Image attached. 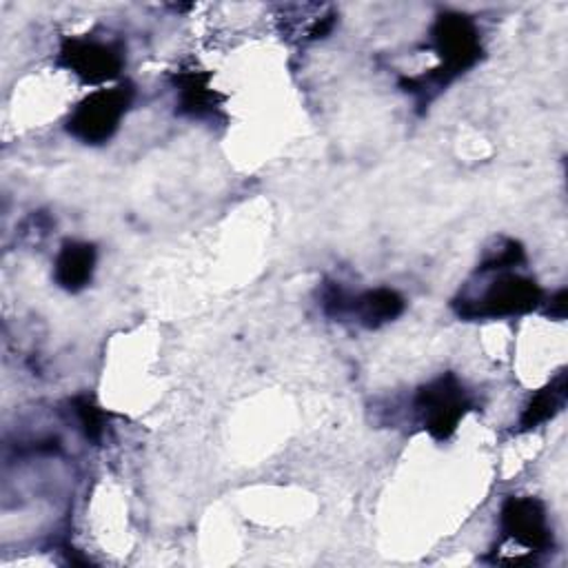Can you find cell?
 Returning a JSON list of instances; mask_svg holds the SVG:
<instances>
[{
  "instance_id": "6da1fadb",
  "label": "cell",
  "mask_w": 568,
  "mask_h": 568,
  "mask_svg": "<svg viewBox=\"0 0 568 568\" xmlns=\"http://www.w3.org/2000/svg\"><path fill=\"white\" fill-rule=\"evenodd\" d=\"M430 44L439 55V67L428 75L408 78L402 84L406 91L430 100L433 91L444 89L457 75L473 69L481 58V36L475 20L459 11H444L430 29Z\"/></svg>"
},
{
  "instance_id": "7a4b0ae2",
  "label": "cell",
  "mask_w": 568,
  "mask_h": 568,
  "mask_svg": "<svg viewBox=\"0 0 568 568\" xmlns=\"http://www.w3.org/2000/svg\"><path fill=\"white\" fill-rule=\"evenodd\" d=\"M541 304V288L535 280L501 273L493 280L479 295H462L453 302V308L459 317H510L524 315Z\"/></svg>"
},
{
  "instance_id": "3957f363",
  "label": "cell",
  "mask_w": 568,
  "mask_h": 568,
  "mask_svg": "<svg viewBox=\"0 0 568 568\" xmlns=\"http://www.w3.org/2000/svg\"><path fill=\"white\" fill-rule=\"evenodd\" d=\"M133 100L129 84L91 91L69 115L67 131L84 144H104L118 131Z\"/></svg>"
},
{
  "instance_id": "277c9868",
  "label": "cell",
  "mask_w": 568,
  "mask_h": 568,
  "mask_svg": "<svg viewBox=\"0 0 568 568\" xmlns=\"http://www.w3.org/2000/svg\"><path fill=\"white\" fill-rule=\"evenodd\" d=\"M470 408V397L453 375H439L415 395V410L426 433L439 442L448 439Z\"/></svg>"
},
{
  "instance_id": "5b68a950",
  "label": "cell",
  "mask_w": 568,
  "mask_h": 568,
  "mask_svg": "<svg viewBox=\"0 0 568 568\" xmlns=\"http://www.w3.org/2000/svg\"><path fill=\"white\" fill-rule=\"evenodd\" d=\"M58 64L87 84H102L120 75L124 67V53L113 42H104L91 36H69L60 42Z\"/></svg>"
},
{
  "instance_id": "8992f818",
  "label": "cell",
  "mask_w": 568,
  "mask_h": 568,
  "mask_svg": "<svg viewBox=\"0 0 568 568\" xmlns=\"http://www.w3.org/2000/svg\"><path fill=\"white\" fill-rule=\"evenodd\" d=\"M501 532L526 550L544 552L552 546L546 506L532 495H510L499 510Z\"/></svg>"
},
{
  "instance_id": "52a82bcc",
  "label": "cell",
  "mask_w": 568,
  "mask_h": 568,
  "mask_svg": "<svg viewBox=\"0 0 568 568\" xmlns=\"http://www.w3.org/2000/svg\"><path fill=\"white\" fill-rule=\"evenodd\" d=\"M324 308L328 315H335V317H339V315H344V311H348L351 315H355V320L362 326L377 328L382 324L397 320L404 313L406 302L397 291L386 288V286L364 291L357 297H346L339 286H331L324 293Z\"/></svg>"
},
{
  "instance_id": "ba28073f",
  "label": "cell",
  "mask_w": 568,
  "mask_h": 568,
  "mask_svg": "<svg viewBox=\"0 0 568 568\" xmlns=\"http://www.w3.org/2000/svg\"><path fill=\"white\" fill-rule=\"evenodd\" d=\"M95 246L89 242H64L53 262V280L69 293L82 291L95 271Z\"/></svg>"
},
{
  "instance_id": "9c48e42d",
  "label": "cell",
  "mask_w": 568,
  "mask_h": 568,
  "mask_svg": "<svg viewBox=\"0 0 568 568\" xmlns=\"http://www.w3.org/2000/svg\"><path fill=\"white\" fill-rule=\"evenodd\" d=\"M209 73L206 71H180L175 75V87H178V106L182 113L193 115V118H204L211 111L217 109V102L222 95H217L211 84H209Z\"/></svg>"
},
{
  "instance_id": "30bf717a",
  "label": "cell",
  "mask_w": 568,
  "mask_h": 568,
  "mask_svg": "<svg viewBox=\"0 0 568 568\" xmlns=\"http://www.w3.org/2000/svg\"><path fill=\"white\" fill-rule=\"evenodd\" d=\"M566 395H568V377H566V371H559L544 388L530 395V399L526 402L519 415V428L532 430L544 422L552 419L566 404Z\"/></svg>"
},
{
  "instance_id": "8fae6325",
  "label": "cell",
  "mask_w": 568,
  "mask_h": 568,
  "mask_svg": "<svg viewBox=\"0 0 568 568\" xmlns=\"http://www.w3.org/2000/svg\"><path fill=\"white\" fill-rule=\"evenodd\" d=\"M524 262V248L519 242L510 240V237H501L493 248H486L477 271L486 273V271H506L515 264Z\"/></svg>"
},
{
  "instance_id": "7c38bea8",
  "label": "cell",
  "mask_w": 568,
  "mask_h": 568,
  "mask_svg": "<svg viewBox=\"0 0 568 568\" xmlns=\"http://www.w3.org/2000/svg\"><path fill=\"white\" fill-rule=\"evenodd\" d=\"M71 406H73V413H75L78 424L84 430V435L89 439L98 442L102 437V433H104V413L100 410V406L91 397H87V395L75 397L71 402Z\"/></svg>"
},
{
  "instance_id": "4fadbf2b",
  "label": "cell",
  "mask_w": 568,
  "mask_h": 568,
  "mask_svg": "<svg viewBox=\"0 0 568 568\" xmlns=\"http://www.w3.org/2000/svg\"><path fill=\"white\" fill-rule=\"evenodd\" d=\"M566 297H568V295H566V288L557 291V293L552 295L548 308H546V315H550V317H555V320H564V317H566Z\"/></svg>"
}]
</instances>
